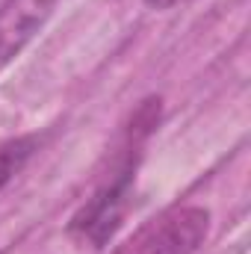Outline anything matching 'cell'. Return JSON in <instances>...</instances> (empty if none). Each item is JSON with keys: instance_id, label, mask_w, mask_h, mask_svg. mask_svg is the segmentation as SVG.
<instances>
[{"instance_id": "7a4b0ae2", "label": "cell", "mask_w": 251, "mask_h": 254, "mask_svg": "<svg viewBox=\"0 0 251 254\" xmlns=\"http://www.w3.org/2000/svg\"><path fill=\"white\" fill-rule=\"evenodd\" d=\"M207 231L210 213L204 207H178L136 240L133 254H195L207 240Z\"/></svg>"}, {"instance_id": "5b68a950", "label": "cell", "mask_w": 251, "mask_h": 254, "mask_svg": "<svg viewBox=\"0 0 251 254\" xmlns=\"http://www.w3.org/2000/svg\"><path fill=\"white\" fill-rule=\"evenodd\" d=\"M151 9H172V6H178V3H187V0H145Z\"/></svg>"}, {"instance_id": "3957f363", "label": "cell", "mask_w": 251, "mask_h": 254, "mask_svg": "<svg viewBox=\"0 0 251 254\" xmlns=\"http://www.w3.org/2000/svg\"><path fill=\"white\" fill-rule=\"evenodd\" d=\"M60 0H3L0 6V63L18 57L48 24Z\"/></svg>"}, {"instance_id": "277c9868", "label": "cell", "mask_w": 251, "mask_h": 254, "mask_svg": "<svg viewBox=\"0 0 251 254\" xmlns=\"http://www.w3.org/2000/svg\"><path fill=\"white\" fill-rule=\"evenodd\" d=\"M39 139L36 136H15L9 142L0 145V190L30 163V157L36 154Z\"/></svg>"}, {"instance_id": "6da1fadb", "label": "cell", "mask_w": 251, "mask_h": 254, "mask_svg": "<svg viewBox=\"0 0 251 254\" xmlns=\"http://www.w3.org/2000/svg\"><path fill=\"white\" fill-rule=\"evenodd\" d=\"M130 151H133V145L127 148V154H122V160L113 166V172L101 181V187L92 192V198H86V204L74 213V219L68 225L74 240L89 243L92 249H101L122 228V219L130 207L133 181H136V157Z\"/></svg>"}]
</instances>
